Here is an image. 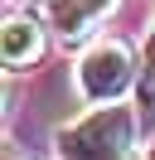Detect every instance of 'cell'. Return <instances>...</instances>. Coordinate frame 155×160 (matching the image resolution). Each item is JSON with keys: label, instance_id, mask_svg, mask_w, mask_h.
Listing matches in <instances>:
<instances>
[{"label": "cell", "instance_id": "cell-5", "mask_svg": "<svg viewBox=\"0 0 155 160\" xmlns=\"http://www.w3.org/2000/svg\"><path fill=\"white\" fill-rule=\"evenodd\" d=\"M82 5H87V15H92V20H102V15H107V10H112L116 0H82Z\"/></svg>", "mask_w": 155, "mask_h": 160}, {"label": "cell", "instance_id": "cell-2", "mask_svg": "<svg viewBox=\"0 0 155 160\" xmlns=\"http://www.w3.org/2000/svg\"><path fill=\"white\" fill-rule=\"evenodd\" d=\"M131 82H136V53L116 34L92 39L87 53L78 58V92L87 102H121Z\"/></svg>", "mask_w": 155, "mask_h": 160}, {"label": "cell", "instance_id": "cell-3", "mask_svg": "<svg viewBox=\"0 0 155 160\" xmlns=\"http://www.w3.org/2000/svg\"><path fill=\"white\" fill-rule=\"evenodd\" d=\"M39 53H44V24L34 20V15L24 10H10L5 15V29H0V58H5V68H29V63H39Z\"/></svg>", "mask_w": 155, "mask_h": 160}, {"label": "cell", "instance_id": "cell-1", "mask_svg": "<svg viewBox=\"0 0 155 160\" xmlns=\"http://www.w3.org/2000/svg\"><path fill=\"white\" fill-rule=\"evenodd\" d=\"M131 136H136V117L116 102H102L73 126H63L53 141H58V160H126Z\"/></svg>", "mask_w": 155, "mask_h": 160}, {"label": "cell", "instance_id": "cell-6", "mask_svg": "<svg viewBox=\"0 0 155 160\" xmlns=\"http://www.w3.org/2000/svg\"><path fill=\"white\" fill-rule=\"evenodd\" d=\"M145 160H155V141H150V146H145Z\"/></svg>", "mask_w": 155, "mask_h": 160}, {"label": "cell", "instance_id": "cell-4", "mask_svg": "<svg viewBox=\"0 0 155 160\" xmlns=\"http://www.w3.org/2000/svg\"><path fill=\"white\" fill-rule=\"evenodd\" d=\"M87 24H92V15H87L82 0H48V29H53L63 44L87 39Z\"/></svg>", "mask_w": 155, "mask_h": 160}, {"label": "cell", "instance_id": "cell-7", "mask_svg": "<svg viewBox=\"0 0 155 160\" xmlns=\"http://www.w3.org/2000/svg\"><path fill=\"white\" fill-rule=\"evenodd\" d=\"M19 5H48V0H19Z\"/></svg>", "mask_w": 155, "mask_h": 160}]
</instances>
